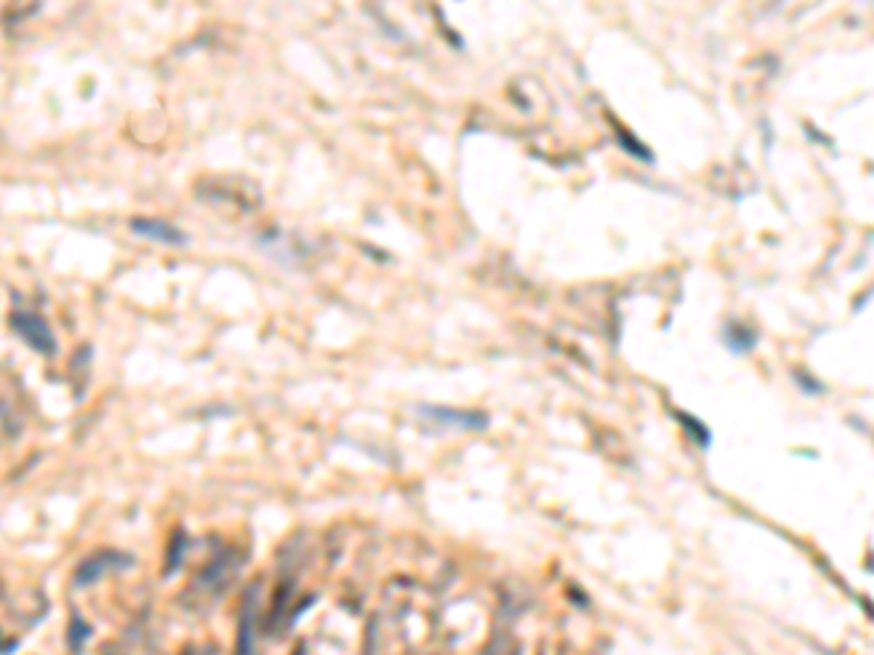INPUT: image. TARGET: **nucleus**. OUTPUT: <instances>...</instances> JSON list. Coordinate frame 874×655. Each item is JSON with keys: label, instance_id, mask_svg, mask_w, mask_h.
Returning <instances> with one entry per match:
<instances>
[{"label": "nucleus", "instance_id": "nucleus-5", "mask_svg": "<svg viewBox=\"0 0 874 655\" xmlns=\"http://www.w3.org/2000/svg\"><path fill=\"white\" fill-rule=\"evenodd\" d=\"M676 417H679V420H682V425H685V428H688V431L694 434V440H697V443H699L702 449H706V446L711 443V434H709V428H706V425H702L699 420H694V417H688V414H682V411H679V414H676Z\"/></svg>", "mask_w": 874, "mask_h": 655}, {"label": "nucleus", "instance_id": "nucleus-4", "mask_svg": "<svg viewBox=\"0 0 874 655\" xmlns=\"http://www.w3.org/2000/svg\"><path fill=\"white\" fill-rule=\"evenodd\" d=\"M726 344L732 347V353H746L755 347V335H752L746 326H728L726 329Z\"/></svg>", "mask_w": 874, "mask_h": 655}, {"label": "nucleus", "instance_id": "nucleus-1", "mask_svg": "<svg viewBox=\"0 0 874 655\" xmlns=\"http://www.w3.org/2000/svg\"><path fill=\"white\" fill-rule=\"evenodd\" d=\"M429 414H434L437 420H446L458 428H487V417L484 414H467V411H452V408H426Z\"/></svg>", "mask_w": 874, "mask_h": 655}, {"label": "nucleus", "instance_id": "nucleus-6", "mask_svg": "<svg viewBox=\"0 0 874 655\" xmlns=\"http://www.w3.org/2000/svg\"><path fill=\"white\" fill-rule=\"evenodd\" d=\"M793 379H796V382H798L801 387H805L808 394H822V384H819V382H810V379H808V373L796 370V373H793Z\"/></svg>", "mask_w": 874, "mask_h": 655}, {"label": "nucleus", "instance_id": "nucleus-2", "mask_svg": "<svg viewBox=\"0 0 874 655\" xmlns=\"http://www.w3.org/2000/svg\"><path fill=\"white\" fill-rule=\"evenodd\" d=\"M132 228L137 230V233H143V236H149V239H158V242H169V245H181V233L175 230V228H169V225H161V222H149V218H137V222H132Z\"/></svg>", "mask_w": 874, "mask_h": 655}, {"label": "nucleus", "instance_id": "nucleus-3", "mask_svg": "<svg viewBox=\"0 0 874 655\" xmlns=\"http://www.w3.org/2000/svg\"><path fill=\"white\" fill-rule=\"evenodd\" d=\"M21 335L27 338L33 347H38V350H50V347H53V341H50V335H47L44 324H41L38 318H30V314L21 321Z\"/></svg>", "mask_w": 874, "mask_h": 655}]
</instances>
